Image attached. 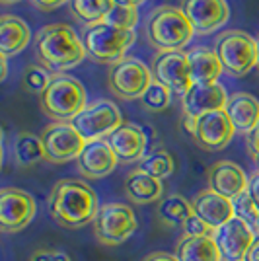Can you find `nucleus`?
<instances>
[{"label":"nucleus","mask_w":259,"mask_h":261,"mask_svg":"<svg viewBox=\"0 0 259 261\" xmlns=\"http://www.w3.org/2000/svg\"><path fill=\"white\" fill-rule=\"evenodd\" d=\"M255 162H257V166H259V158H255Z\"/></svg>","instance_id":"a18cd8bd"},{"label":"nucleus","mask_w":259,"mask_h":261,"mask_svg":"<svg viewBox=\"0 0 259 261\" xmlns=\"http://www.w3.org/2000/svg\"><path fill=\"white\" fill-rule=\"evenodd\" d=\"M141 103L142 108L152 111V113H160V111L170 108V103H172V90H168L164 84L152 80V84L142 94Z\"/></svg>","instance_id":"c756f323"},{"label":"nucleus","mask_w":259,"mask_h":261,"mask_svg":"<svg viewBox=\"0 0 259 261\" xmlns=\"http://www.w3.org/2000/svg\"><path fill=\"white\" fill-rule=\"evenodd\" d=\"M51 78L53 76H49V72H47V68H45V66L30 65V66H25V70H23L22 84L28 92H32V94H39V96H41L45 88L49 86Z\"/></svg>","instance_id":"7c9ffc66"},{"label":"nucleus","mask_w":259,"mask_h":261,"mask_svg":"<svg viewBox=\"0 0 259 261\" xmlns=\"http://www.w3.org/2000/svg\"><path fill=\"white\" fill-rule=\"evenodd\" d=\"M135 32L119 30L106 22L90 23L84 28L82 43L86 49V57L99 65H115L135 43Z\"/></svg>","instance_id":"20e7f679"},{"label":"nucleus","mask_w":259,"mask_h":261,"mask_svg":"<svg viewBox=\"0 0 259 261\" xmlns=\"http://www.w3.org/2000/svg\"><path fill=\"white\" fill-rule=\"evenodd\" d=\"M144 261H179L175 255L172 253H166V251H156V253H150V255H146Z\"/></svg>","instance_id":"58836bf2"},{"label":"nucleus","mask_w":259,"mask_h":261,"mask_svg":"<svg viewBox=\"0 0 259 261\" xmlns=\"http://www.w3.org/2000/svg\"><path fill=\"white\" fill-rule=\"evenodd\" d=\"M234 133L236 130L228 119L226 111L220 109V111H211L203 117L195 119V130L191 137L203 150L216 152V150L226 148Z\"/></svg>","instance_id":"2eb2a0df"},{"label":"nucleus","mask_w":259,"mask_h":261,"mask_svg":"<svg viewBox=\"0 0 259 261\" xmlns=\"http://www.w3.org/2000/svg\"><path fill=\"white\" fill-rule=\"evenodd\" d=\"M152 78L160 82L173 94L184 98L191 84L189 74V61L187 53L182 51H170V53H158L152 61Z\"/></svg>","instance_id":"9b49d317"},{"label":"nucleus","mask_w":259,"mask_h":261,"mask_svg":"<svg viewBox=\"0 0 259 261\" xmlns=\"http://www.w3.org/2000/svg\"><path fill=\"white\" fill-rule=\"evenodd\" d=\"M193 205L182 195H170L158 205V220L166 226L184 228L185 222L193 217Z\"/></svg>","instance_id":"a878e982"},{"label":"nucleus","mask_w":259,"mask_h":261,"mask_svg":"<svg viewBox=\"0 0 259 261\" xmlns=\"http://www.w3.org/2000/svg\"><path fill=\"white\" fill-rule=\"evenodd\" d=\"M206 181H209L211 191L226 197L230 201H234L238 195L248 191L249 184L244 170L238 164L230 162V160H220V162L213 164L209 174H206Z\"/></svg>","instance_id":"a211bd4d"},{"label":"nucleus","mask_w":259,"mask_h":261,"mask_svg":"<svg viewBox=\"0 0 259 261\" xmlns=\"http://www.w3.org/2000/svg\"><path fill=\"white\" fill-rule=\"evenodd\" d=\"M35 57L47 70L63 74L84 61L86 49L68 23H51L35 35Z\"/></svg>","instance_id":"f03ea898"},{"label":"nucleus","mask_w":259,"mask_h":261,"mask_svg":"<svg viewBox=\"0 0 259 261\" xmlns=\"http://www.w3.org/2000/svg\"><path fill=\"white\" fill-rule=\"evenodd\" d=\"M103 22L113 25V28H119V30H129V32H133V28L139 22V10L135 6L115 4L113 10L109 12L108 18Z\"/></svg>","instance_id":"2f4dec72"},{"label":"nucleus","mask_w":259,"mask_h":261,"mask_svg":"<svg viewBox=\"0 0 259 261\" xmlns=\"http://www.w3.org/2000/svg\"><path fill=\"white\" fill-rule=\"evenodd\" d=\"M175 257L179 261H220L215 236H184L177 244Z\"/></svg>","instance_id":"393cba45"},{"label":"nucleus","mask_w":259,"mask_h":261,"mask_svg":"<svg viewBox=\"0 0 259 261\" xmlns=\"http://www.w3.org/2000/svg\"><path fill=\"white\" fill-rule=\"evenodd\" d=\"M137 230V218L129 205L108 203L99 207L94 220V236L103 246H119Z\"/></svg>","instance_id":"6e6552de"},{"label":"nucleus","mask_w":259,"mask_h":261,"mask_svg":"<svg viewBox=\"0 0 259 261\" xmlns=\"http://www.w3.org/2000/svg\"><path fill=\"white\" fill-rule=\"evenodd\" d=\"M152 80V70L135 57H125L111 65L108 74L111 94L121 99H141Z\"/></svg>","instance_id":"0eeeda50"},{"label":"nucleus","mask_w":259,"mask_h":261,"mask_svg":"<svg viewBox=\"0 0 259 261\" xmlns=\"http://www.w3.org/2000/svg\"><path fill=\"white\" fill-rule=\"evenodd\" d=\"M30 28L28 23L10 16V14H4L0 18V53L10 57V55L22 53L23 49L30 45Z\"/></svg>","instance_id":"5701e85b"},{"label":"nucleus","mask_w":259,"mask_h":261,"mask_svg":"<svg viewBox=\"0 0 259 261\" xmlns=\"http://www.w3.org/2000/svg\"><path fill=\"white\" fill-rule=\"evenodd\" d=\"M108 142L119 162L125 164L139 162L146 156V150H148L144 129L133 123H123L121 127H117L108 137Z\"/></svg>","instance_id":"f3484780"},{"label":"nucleus","mask_w":259,"mask_h":261,"mask_svg":"<svg viewBox=\"0 0 259 261\" xmlns=\"http://www.w3.org/2000/svg\"><path fill=\"white\" fill-rule=\"evenodd\" d=\"M30 261H70V257L59 250H39L30 257Z\"/></svg>","instance_id":"f704fd0d"},{"label":"nucleus","mask_w":259,"mask_h":261,"mask_svg":"<svg viewBox=\"0 0 259 261\" xmlns=\"http://www.w3.org/2000/svg\"><path fill=\"white\" fill-rule=\"evenodd\" d=\"M39 106L47 117L57 121H72L86 108V90L68 74H55L49 86L39 96Z\"/></svg>","instance_id":"39448f33"},{"label":"nucleus","mask_w":259,"mask_h":261,"mask_svg":"<svg viewBox=\"0 0 259 261\" xmlns=\"http://www.w3.org/2000/svg\"><path fill=\"white\" fill-rule=\"evenodd\" d=\"M232 205H234V217L240 218V220H244V222H248L251 228H257L259 208L255 207V203H253V199L249 197L248 191H244L242 195H238L236 199L232 201Z\"/></svg>","instance_id":"473e14b6"},{"label":"nucleus","mask_w":259,"mask_h":261,"mask_svg":"<svg viewBox=\"0 0 259 261\" xmlns=\"http://www.w3.org/2000/svg\"><path fill=\"white\" fill-rule=\"evenodd\" d=\"M164 193L162 179H156L150 174L139 170H133L127 179H125V195L131 201L139 203V205H146L152 201H158Z\"/></svg>","instance_id":"b1692460"},{"label":"nucleus","mask_w":259,"mask_h":261,"mask_svg":"<svg viewBox=\"0 0 259 261\" xmlns=\"http://www.w3.org/2000/svg\"><path fill=\"white\" fill-rule=\"evenodd\" d=\"M96 191L78 179L57 181L49 195V213L53 220L66 230L84 228L97 217Z\"/></svg>","instance_id":"f257e3e1"},{"label":"nucleus","mask_w":259,"mask_h":261,"mask_svg":"<svg viewBox=\"0 0 259 261\" xmlns=\"http://www.w3.org/2000/svg\"><path fill=\"white\" fill-rule=\"evenodd\" d=\"M115 4H123V6H141V4H144L146 0H113Z\"/></svg>","instance_id":"a19ab883"},{"label":"nucleus","mask_w":259,"mask_h":261,"mask_svg":"<svg viewBox=\"0 0 259 261\" xmlns=\"http://www.w3.org/2000/svg\"><path fill=\"white\" fill-rule=\"evenodd\" d=\"M215 242L224 261H246L255 242V234L248 222L234 217L215 230Z\"/></svg>","instance_id":"ddd939ff"},{"label":"nucleus","mask_w":259,"mask_h":261,"mask_svg":"<svg viewBox=\"0 0 259 261\" xmlns=\"http://www.w3.org/2000/svg\"><path fill=\"white\" fill-rule=\"evenodd\" d=\"M195 30L182 8L160 6L146 20V37L150 45L160 53L182 51L193 39Z\"/></svg>","instance_id":"7ed1b4c3"},{"label":"nucleus","mask_w":259,"mask_h":261,"mask_svg":"<svg viewBox=\"0 0 259 261\" xmlns=\"http://www.w3.org/2000/svg\"><path fill=\"white\" fill-rule=\"evenodd\" d=\"M65 2H66V0H32L33 6H35L37 10H41V12L57 10V8H61Z\"/></svg>","instance_id":"c9c22d12"},{"label":"nucleus","mask_w":259,"mask_h":261,"mask_svg":"<svg viewBox=\"0 0 259 261\" xmlns=\"http://www.w3.org/2000/svg\"><path fill=\"white\" fill-rule=\"evenodd\" d=\"M41 141L45 148V160L53 164L78 160V156L86 146V141L72 127L70 121H57L53 125L45 127L41 133Z\"/></svg>","instance_id":"9d476101"},{"label":"nucleus","mask_w":259,"mask_h":261,"mask_svg":"<svg viewBox=\"0 0 259 261\" xmlns=\"http://www.w3.org/2000/svg\"><path fill=\"white\" fill-rule=\"evenodd\" d=\"M248 152L253 158H259V123L255 125V129L248 135Z\"/></svg>","instance_id":"e433bc0d"},{"label":"nucleus","mask_w":259,"mask_h":261,"mask_svg":"<svg viewBox=\"0 0 259 261\" xmlns=\"http://www.w3.org/2000/svg\"><path fill=\"white\" fill-rule=\"evenodd\" d=\"M14 160L18 166H35L45 160V148L41 137L32 133H20L14 141Z\"/></svg>","instance_id":"bb28decb"},{"label":"nucleus","mask_w":259,"mask_h":261,"mask_svg":"<svg viewBox=\"0 0 259 261\" xmlns=\"http://www.w3.org/2000/svg\"><path fill=\"white\" fill-rule=\"evenodd\" d=\"M35 199L16 187L0 191V228L4 232H18L25 228L35 217Z\"/></svg>","instance_id":"f8f14e48"},{"label":"nucleus","mask_w":259,"mask_h":261,"mask_svg":"<svg viewBox=\"0 0 259 261\" xmlns=\"http://www.w3.org/2000/svg\"><path fill=\"white\" fill-rule=\"evenodd\" d=\"M179 8L199 35L216 32L230 18L226 0H182Z\"/></svg>","instance_id":"4468645a"},{"label":"nucleus","mask_w":259,"mask_h":261,"mask_svg":"<svg viewBox=\"0 0 259 261\" xmlns=\"http://www.w3.org/2000/svg\"><path fill=\"white\" fill-rule=\"evenodd\" d=\"M70 123L88 142L97 141L101 137H109L117 127L123 125V117L113 101L97 99L94 103L86 106Z\"/></svg>","instance_id":"1a4fd4ad"},{"label":"nucleus","mask_w":259,"mask_h":261,"mask_svg":"<svg viewBox=\"0 0 259 261\" xmlns=\"http://www.w3.org/2000/svg\"><path fill=\"white\" fill-rule=\"evenodd\" d=\"M224 111L236 133L249 135L259 123V101L246 92H238L230 96Z\"/></svg>","instance_id":"412c9836"},{"label":"nucleus","mask_w":259,"mask_h":261,"mask_svg":"<svg viewBox=\"0 0 259 261\" xmlns=\"http://www.w3.org/2000/svg\"><path fill=\"white\" fill-rule=\"evenodd\" d=\"M215 53L230 76H246L253 66H257V43L248 33L230 30L216 37Z\"/></svg>","instance_id":"423d86ee"},{"label":"nucleus","mask_w":259,"mask_h":261,"mask_svg":"<svg viewBox=\"0 0 259 261\" xmlns=\"http://www.w3.org/2000/svg\"><path fill=\"white\" fill-rule=\"evenodd\" d=\"M6 59H8V57H6V55H2L0 53V80H4V78H6V70H8V68H6Z\"/></svg>","instance_id":"79ce46f5"},{"label":"nucleus","mask_w":259,"mask_h":261,"mask_svg":"<svg viewBox=\"0 0 259 261\" xmlns=\"http://www.w3.org/2000/svg\"><path fill=\"white\" fill-rule=\"evenodd\" d=\"M141 170L156 179H166L173 174V158L166 150H156L142 158Z\"/></svg>","instance_id":"c85d7f7f"},{"label":"nucleus","mask_w":259,"mask_h":261,"mask_svg":"<svg viewBox=\"0 0 259 261\" xmlns=\"http://www.w3.org/2000/svg\"><path fill=\"white\" fill-rule=\"evenodd\" d=\"M248 193H249V197L253 199L255 207L259 208V172L255 175H251V179H249V184H248Z\"/></svg>","instance_id":"4c0bfd02"},{"label":"nucleus","mask_w":259,"mask_h":261,"mask_svg":"<svg viewBox=\"0 0 259 261\" xmlns=\"http://www.w3.org/2000/svg\"><path fill=\"white\" fill-rule=\"evenodd\" d=\"M117 156L111 150L108 141L97 139V141H88L82 154L78 156V170L84 177L90 179H99L109 175L115 166H117Z\"/></svg>","instance_id":"6ab92c4d"},{"label":"nucleus","mask_w":259,"mask_h":261,"mask_svg":"<svg viewBox=\"0 0 259 261\" xmlns=\"http://www.w3.org/2000/svg\"><path fill=\"white\" fill-rule=\"evenodd\" d=\"M257 228H259V220H257Z\"/></svg>","instance_id":"49530a36"},{"label":"nucleus","mask_w":259,"mask_h":261,"mask_svg":"<svg viewBox=\"0 0 259 261\" xmlns=\"http://www.w3.org/2000/svg\"><path fill=\"white\" fill-rule=\"evenodd\" d=\"M113 6V0H70V12L86 25L103 22Z\"/></svg>","instance_id":"cd10ccee"},{"label":"nucleus","mask_w":259,"mask_h":261,"mask_svg":"<svg viewBox=\"0 0 259 261\" xmlns=\"http://www.w3.org/2000/svg\"><path fill=\"white\" fill-rule=\"evenodd\" d=\"M226 90L220 84H193L182 98L184 115L189 119H199L211 111H220L226 108Z\"/></svg>","instance_id":"dca6fc26"},{"label":"nucleus","mask_w":259,"mask_h":261,"mask_svg":"<svg viewBox=\"0 0 259 261\" xmlns=\"http://www.w3.org/2000/svg\"><path fill=\"white\" fill-rule=\"evenodd\" d=\"M255 43H257V68H259V37L255 39Z\"/></svg>","instance_id":"c03bdc74"},{"label":"nucleus","mask_w":259,"mask_h":261,"mask_svg":"<svg viewBox=\"0 0 259 261\" xmlns=\"http://www.w3.org/2000/svg\"><path fill=\"white\" fill-rule=\"evenodd\" d=\"M191 205H193L195 217H199L203 222H206L213 230H218L222 224H226L230 218H234L232 201L211 191V189L197 193L191 201Z\"/></svg>","instance_id":"aec40b11"},{"label":"nucleus","mask_w":259,"mask_h":261,"mask_svg":"<svg viewBox=\"0 0 259 261\" xmlns=\"http://www.w3.org/2000/svg\"><path fill=\"white\" fill-rule=\"evenodd\" d=\"M246 261H259V236L255 238V242H253V246H251V250H249Z\"/></svg>","instance_id":"ea45409f"},{"label":"nucleus","mask_w":259,"mask_h":261,"mask_svg":"<svg viewBox=\"0 0 259 261\" xmlns=\"http://www.w3.org/2000/svg\"><path fill=\"white\" fill-rule=\"evenodd\" d=\"M184 232H185V236H211L213 228H211L206 222H203L199 217L193 215V217L185 222Z\"/></svg>","instance_id":"72a5a7b5"},{"label":"nucleus","mask_w":259,"mask_h":261,"mask_svg":"<svg viewBox=\"0 0 259 261\" xmlns=\"http://www.w3.org/2000/svg\"><path fill=\"white\" fill-rule=\"evenodd\" d=\"M2 4H12V2H18V0H0Z\"/></svg>","instance_id":"37998d69"},{"label":"nucleus","mask_w":259,"mask_h":261,"mask_svg":"<svg viewBox=\"0 0 259 261\" xmlns=\"http://www.w3.org/2000/svg\"><path fill=\"white\" fill-rule=\"evenodd\" d=\"M189 61V74L191 84H216L218 76L224 72V68L218 61L215 49L209 47H193L187 51Z\"/></svg>","instance_id":"4be33fe9"}]
</instances>
